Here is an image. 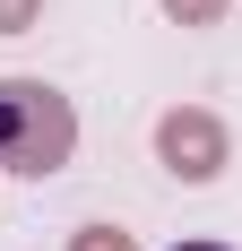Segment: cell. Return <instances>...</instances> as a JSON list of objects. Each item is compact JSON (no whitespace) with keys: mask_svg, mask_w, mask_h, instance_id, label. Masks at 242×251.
Segmentation results:
<instances>
[{"mask_svg":"<svg viewBox=\"0 0 242 251\" xmlns=\"http://www.w3.org/2000/svg\"><path fill=\"white\" fill-rule=\"evenodd\" d=\"M78 148V113L61 87H44V78H0V165L26 182L61 174Z\"/></svg>","mask_w":242,"mask_h":251,"instance_id":"cell-1","label":"cell"},{"mask_svg":"<svg viewBox=\"0 0 242 251\" xmlns=\"http://www.w3.org/2000/svg\"><path fill=\"white\" fill-rule=\"evenodd\" d=\"M70 251H139V243H130L121 226H78V234H70Z\"/></svg>","mask_w":242,"mask_h":251,"instance_id":"cell-4","label":"cell"},{"mask_svg":"<svg viewBox=\"0 0 242 251\" xmlns=\"http://www.w3.org/2000/svg\"><path fill=\"white\" fill-rule=\"evenodd\" d=\"M35 18H44V0H0V35H26Z\"/></svg>","mask_w":242,"mask_h":251,"instance_id":"cell-5","label":"cell"},{"mask_svg":"<svg viewBox=\"0 0 242 251\" xmlns=\"http://www.w3.org/2000/svg\"><path fill=\"white\" fill-rule=\"evenodd\" d=\"M156 156H165L173 182H217L225 156H234V139H225V122L208 104H173L165 122H156Z\"/></svg>","mask_w":242,"mask_h":251,"instance_id":"cell-2","label":"cell"},{"mask_svg":"<svg viewBox=\"0 0 242 251\" xmlns=\"http://www.w3.org/2000/svg\"><path fill=\"white\" fill-rule=\"evenodd\" d=\"M225 9H234V0H165V18H173V26H217Z\"/></svg>","mask_w":242,"mask_h":251,"instance_id":"cell-3","label":"cell"},{"mask_svg":"<svg viewBox=\"0 0 242 251\" xmlns=\"http://www.w3.org/2000/svg\"><path fill=\"white\" fill-rule=\"evenodd\" d=\"M173 251H225V243H173Z\"/></svg>","mask_w":242,"mask_h":251,"instance_id":"cell-6","label":"cell"}]
</instances>
